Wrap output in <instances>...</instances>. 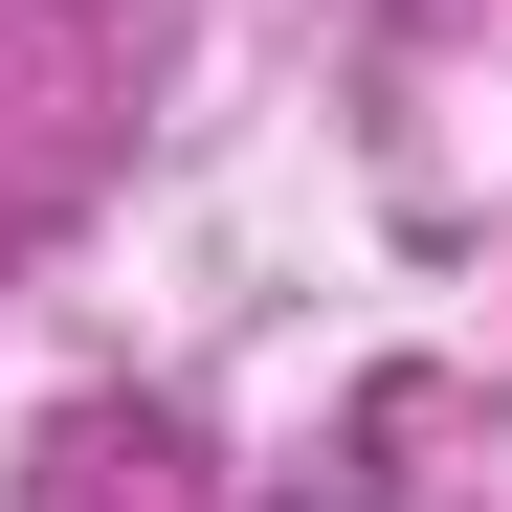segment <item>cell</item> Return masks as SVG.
Masks as SVG:
<instances>
[]
</instances>
